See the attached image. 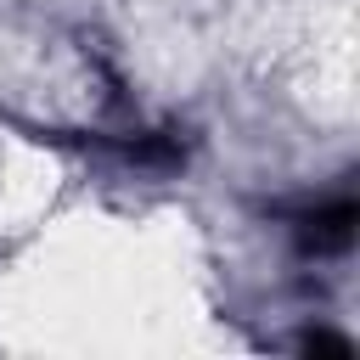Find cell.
I'll list each match as a JSON object with an SVG mask.
<instances>
[{"label":"cell","mask_w":360,"mask_h":360,"mask_svg":"<svg viewBox=\"0 0 360 360\" xmlns=\"http://www.w3.org/2000/svg\"><path fill=\"white\" fill-rule=\"evenodd\" d=\"M354 219H360V208H354V197H338L332 208H321V214H309L304 225V248H315V253H338V248H349L354 242Z\"/></svg>","instance_id":"1"}]
</instances>
